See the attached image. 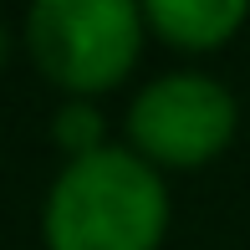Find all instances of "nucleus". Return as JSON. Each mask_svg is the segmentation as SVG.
I'll list each match as a JSON object with an SVG mask.
<instances>
[{
	"instance_id": "obj_6",
	"label": "nucleus",
	"mask_w": 250,
	"mask_h": 250,
	"mask_svg": "<svg viewBox=\"0 0 250 250\" xmlns=\"http://www.w3.org/2000/svg\"><path fill=\"white\" fill-rule=\"evenodd\" d=\"M16 46H21V31H10V21L0 16V72H5V62L16 56Z\"/></svg>"
},
{
	"instance_id": "obj_4",
	"label": "nucleus",
	"mask_w": 250,
	"mask_h": 250,
	"mask_svg": "<svg viewBox=\"0 0 250 250\" xmlns=\"http://www.w3.org/2000/svg\"><path fill=\"white\" fill-rule=\"evenodd\" d=\"M143 21H148V41H164L179 56H209L240 36L250 5L245 0H148Z\"/></svg>"
},
{
	"instance_id": "obj_1",
	"label": "nucleus",
	"mask_w": 250,
	"mask_h": 250,
	"mask_svg": "<svg viewBox=\"0 0 250 250\" xmlns=\"http://www.w3.org/2000/svg\"><path fill=\"white\" fill-rule=\"evenodd\" d=\"M174 225L168 179L128 143L72 158L41 199L46 250H164Z\"/></svg>"
},
{
	"instance_id": "obj_5",
	"label": "nucleus",
	"mask_w": 250,
	"mask_h": 250,
	"mask_svg": "<svg viewBox=\"0 0 250 250\" xmlns=\"http://www.w3.org/2000/svg\"><path fill=\"white\" fill-rule=\"evenodd\" d=\"M51 143L62 148V164L72 158H87V153H102L107 148V133H102V112L97 102H72L66 97L51 118Z\"/></svg>"
},
{
	"instance_id": "obj_2",
	"label": "nucleus",
	"mask_w": 250,
	"mask_h": 250,
	"mask_svg": "<svg viewBox=\"0 0 250 250\" xmlns=\"http://www.w3.org/2000/svg\"><path fill=\"white\" fill-rule=\"evenodd\" d=\"M148 21L133 0H36L21 16V51L62 102H97L133 77Z\"/></svg>"
},
{
	"instance_id": "obj_3",
	"label": "nucleus",
	"mask_w": 250,
	"mask_h": 250,
	"mask_svg": "<svg viewBox=\"0 0 250 250\" xmlns=\"http://www.w3.org/2000/svg\"><path fill=\"white\" fill-rule=\"evenodd\" d=\"M123 133H128V148L143 164H153L164 179L194 174V168H209L235 143L240 102L220 77L179 66V72H158L153 82L133 92Z\"/></svg>"
}]
</instances>
